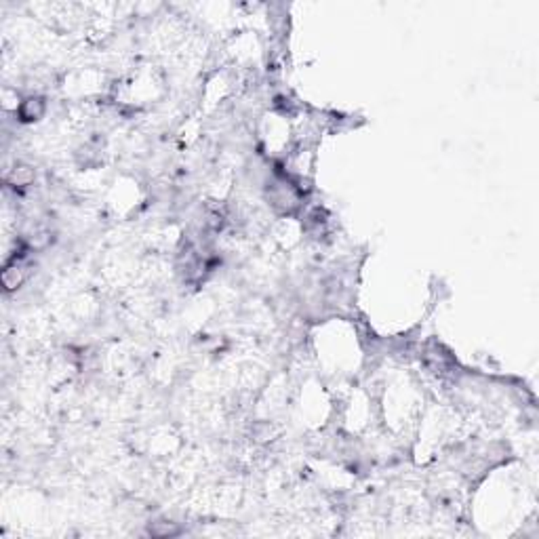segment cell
<instances>
[{"label": "cell", "mask_w": 539, "mask_h": 539, "mask_svg": "<svg viewBox=\"0 0 539 539\" xmlns=\"http://www.w3.org/2000/svg\"><path fill=\"white\" fill-rule=\"evenodd\" d=\"M268 200L282 215H291L299 206V194H297L295 185H291L287 181H274L268 188Z\"/></svg>", "instance_id": "6da1fadb"}, {"label": "cell", "mask_w": 539, "mask_h": 539, "mask_svg": "<svg viewBox=\"0 0 539 539\" xmlns=\"http://www.w3.org/2000/svg\"><path fill=\"white\" fill-rule=\"evenodd\" d=\"M421 358L425 363V367L430 371H434L439 375H449L453 373V367H455V358L451 356L449 350H445L441 344L436 342H430L423 346V352H421Z\"/></svg>", "instance_id": "7a4b0ae2"}, {"label": "cell", "mask_w": 539, "mask_h": 539, "mask_svg": "<svg viewBox=\"0 0 539 539\" xmlns=\"http://www.w3.org/2000/svg\"><path fill=\"white\" fill-rule=\"evenodd\" d=\"M47 112V101L45 97L40 95H30L26 97L20 105H17V119L20 123L24 125H30V123H38Z\"/></svg>", "instance_id": "3957f363"}, {"label": "cell", "mask_w": 539, "mask_h": 539, "mask_svg": "<svg viewBox=\"0 0 539 539\" xmlns=\"http://www.w3.org/2000/svg\"><path fill=\"white\" fill-rule=\"evenodd\" d=\"M34 179H36V169L32 165H26V162L13 165V169H9V173H7V183L11 188H17V190L32 185Z\"/></svg>", "instance_id": "277c9868"}, {"label": "cell", "mask_w": 539, "mask_h": 539, "mask_svg": "<svg viewBox=\"0 0 539 539\" xmlns=\"http://www.w3.org/2000/svg\"><path fill=\"white\" fill-rule=\"evenodd\" d=\"M146 533L150 537H158V539H167V537H177L181 533L179 522H173L169 518H156L148 524Z\"/></svg>", "instance_id": "5b68a950"}, {"label": "cell", "mask_w": 539, "mask_h": 539, "mask_svg": "<svg viewBox=\"0 0 539 539\" xmlns=\"http://www.w3.org/2000/svg\"><path fill=\"white\" fill-rule=\"evenodd\" d=\"M26 280V270L22 264H7L5 270H3V287L7 293L11 291H17Z\"/></svg>", "instance_id": "8992f818"}, {"label": "cell", "mask_w": 539, "mask_h": 539, "mask_svg": "<svg viewBox=\"0 0 539 539\" xmlns=\"http://www.w3.org/2000/svg\"><path fill=\"white\" fill-rule=\"evenodd\" d=\"M26 243H28L30 251H45V249H49V247H51V243H53V234H51V230L38 228V230H34V232L30 234V238H28Z\"/></svg>", "instance_id": "52a82bcc"}]
</instances>
